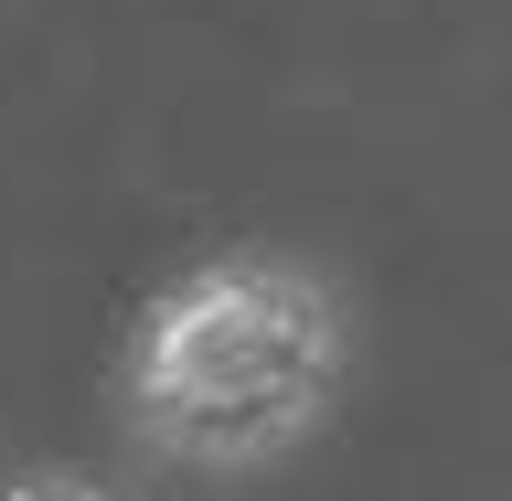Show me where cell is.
<instances>
[{
    "label": "cell",
    "instance_id": "obj_1",
    "mask_svg": "<svg viewBox=\"0 0 512 501\" xmlns=\"http://www.w3.org/2000/svg\"><path fill=\"white\" fill-rule=\"evenodd\" d=\"M342 288L288 256H203L128 331V427L182 470H267L342 406Z\"/></svg>",
    "mask_w": 512,
    "mask_h": 501
},
{
    "label": "cell",
    "instance_id": "obj_2",
    "mask_svg": "<svg viewBox=\"0 0 512 501\" xmlns=\"http://www.w3.org/2000/svg\"><path fill=\"white\" fill-rule=\"evenodd\" d=\"M0 501H107V491H86V480H54V470H32V480H11Z\"/></svg>",
    "mask_w": 512,
    "mask_h": 501
}]
</instances>
